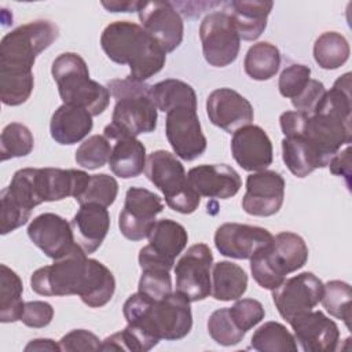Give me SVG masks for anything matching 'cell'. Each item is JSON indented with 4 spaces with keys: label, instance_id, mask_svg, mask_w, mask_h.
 <instances>
[{
    "label": "cell",
    "instance_id": "cell-1",
    "mask_svg": "<svg viewBox=\"0 0 352 352\" xmlns=\"http://www.w3.org/2000/svg\"><path fill=\"white\" fill-rule=\"evenodd\" d=\"M30 287L34 293L48 297L78 296L91 308L106 305L114 292L113 272L99 260L88 258L77 245L66 256L54 260L52 264L37 268L30 276Z\"/></svg>",
    "mask_w": 352,
    "mask_h": 352
},
{
    "label": "cell",
    "instance_id": "cell-2",
    "mask_svg": "<svg viewBox=\"0 0 352 352\" xmlns=\"http://www.w3.org/2000/svg\"><path fill=\"white\" fill-rule=\"evenodd\" d=\"M190 300L179 292H172L154 301L140 292L131 294L122 307L126 330L136 352L154 348L160 340L176 341L184 338L192 327Z\"/></svg>",
    "mask_w": 352,
    "mask_h": 352
},
{
    "label": "cell",
    "instance_id": "cell-3",
    "mask_svg": "<svg viewBox=\"0 0 352 352\" xmlns=\"http://www.w3.org/2000/svg\"><path fill=\"white\" fill-rule=\"evenodd\" d=\"M100 47L106 56L118 65H128V78L144 82L162 70L165 50L138 23L116 21L104 28Z\"/></svg>",
    "mask_w": 352,
    "mask_h": 352
},
{
    "label": "cell",
    "instance_id": "cell-4",
    "mask_svg": "<svg viewBox=\"0 0 352 352\" xmlns=\"http://www.w3.org/2000/svg\"><path fill=\"white\" fill-rule=\"evenodd\" d=\"M150 87L128 77L113 78L107 82L110 95L116 100L111 122L103 129V135L110 142L120 136L136 138L155 131L158 109L151 98Z\"/></svg>",
    "mask_w": 352,
    "mask_h": 352
},
{
    "label": "cell",
    "instance_id": "cell-5",
    "mask_svg": "<svg viewBox=\"0 0 352 352\" xmlns=\"http://www.w3.org/2000/svg\"><path fill=\"white\" fill-rule=\"evenodd\" d=\"M51 74L65 104L84 107L92 117L102 114L110 103L107 87L89 78L87 62L76 52L58 55L51 66Z\"/></svg>",
    "mask_w": 352,
    "mask_h": 352
},
{
    "label": "cell",
    "instance_id": "cell-6",
    "mask_svg": "<svg viewBox=\"0 0 352 352\" xmlns=\"http://www.w3.org/2000/svg\"><path fill=\"white\" fill-rule=\"evenodd\" d=\"M59 37L58 26L37 19L18 26L0 41V76H33L36 58Z\"/></svg>",
    "mask_w": 352,
    "mask_h": 352
},
{
    "label": "cell",
    "instance_id": "cell-7",
    "mask_svg": "<svg viewBox=\"0 0 352 352\" xmlns=\"http://www.w3.org/2000/svg\"><path fill=\"white\" fill-rule=\"evenodd\" d=\"M253 279L267 290L276 289L286 275L302 268L308 260L305 241L290 231L276 234L272 242L257 250L250 258Z\"/></svg>",
    "mask_w": 352,
    "mask_h": 352
},
{
    "label": "cell",
    "instance_id": "cell-8",
    "mask_svg": "<svg viewBox=\"0 0 352 352\" xmlns=\"http://www.w3.org/2000/svg\"><path fill=\"white\" fill-rule=\"evenodd\" d=\"M91 175L80 169L23 168L14 173L11 183L22 190L34 208L43 202L77 199L85 190Z\"/></svg>",
    "mask_w": 352,
    "mask_h": 352
},
{
    "label": "cell",
    "instance_id": "cell-9",
    "mask_svg": "<svg viewBox=\"0 0 352 352\" xmlns=\"http://www.w3.org/2000/svg\"><path fill=\"white\" fill-rule=\"evenodd\" d=\"M144 172L170 209L182 214H191L198 209L201 195L188 183L184 166L175 154L166 150L153 151L147 157Z\"/></svg>",
    "mask_w": 352,
    "mask_h": 352
},
{
    "label": "cell",
    "instance_id": "cell-10",
    "mask_svg": "<svg viewBox=\"0 0 352 352\" xmlns=\"http://www.w3.org/2000/svg\"><path fill=\"white\" fill-rule=\"evenodd\" d=\"M199 40L204 58L213 67H226L238 58L241 37L231 15L226 11L210 12L202 19Z\"/></svg>",
    "mask_w": 352,
    "mask_h": 352
},
{
    "label": "cell",
    "instance_id": "cell-11",
    "mask_svg": "<svg viewBox=\"0 0 352 352\" xmlns=\"http://www.w3.org/2000/svg\"><path fill=\"white\" fill-rule=\"evenodd\" d=\"M213 254L206 243L191 245L175 265L176 292L191 302L202 301L212 292Z\"/></svg>",
    "mask_w": 352,
    "mask_h": 352
},
{
    "label": "cell",
    "instance_id": "cell-12",
    "mask_svg": "<svg viewBox=\"0 0 352 352\" xmlns=\"http://www.w3.org/2000/svg\"><path fill=\"white\" fill-rule=\"evenodd\" d=\"M164 209L162 199L143 187H129L125 192L124 208L118 214V228L129 241L148 236L155 217Z\"/></svg>",
    "mask_w": 352,
    "mask_h": 352
},
{
    "label": "cell",
    "instance_id": "cell-13",
    "mask_svg": "<svg viewBox=\"0 0 352 352\" xmlns=\"http://www.w3.org/2000/svg\"><path fill=\"white\" fill-rule=\"evenodd\" d=\"M165 135L176 157L184 161L197 160L208 146L197 109L188 106H177L166 113Z\"/></svg>",
    "mask_w": 352,
    "mask_h": 352
},
{
    "label": "cell",
    "instance_id": "cell-14",
    "mask_svg": "<svg viewBox=\"0 0 352 352\" xmlns=\"http://www.w3.org/2000/svg\"><path fill=\"white\" fill-rule=\"evenodd\" d=\"M323 282L312 272H301L285 279L272 290L279 315L289 323L294 316L314 309L322 300Z\"/></svg>",
    "mask_w": 352,
    "mask_h": 352
},
{
    "label": "cell",
    "instance_id": "cell-15",
    "mask_svg": "<svg viewBox=\"0 0 352 352\" xmlns=\"http://www.w3.org/2000/svg\"><path fill=\"white\" fill-rule=\"evenodd\" d=\"M148 243L139 250V265H161L172 270L176 257L186 249L188 234L186 228L172 220H157L148 234Z\"/></svg>",
    "mask_w": 352,
    "mask_h": 352
},
{
    "label": "cell",
    "instance_id": "cell-16",
    "mask_svg": "<svg viewBox=\"0 0 352 352\" xmlns=\"http://www.w3.org/2000/svg\"><path fill=\"white\" fill-rule=\"evenodd\" d=\"M138 15L142 28L165 50L175 51L183 41L184 25L180 14L169 1H140Z\"/></svg>",
    "mask_w": 352,
    "mask_h": 352
},
{
    "label": "cell",
    "instance_id": "cell-17",
    "mask_svg": "<svg viewBox=\"0 0 352 352\" xmlns=\"http://www.w3.org/2000/svg\"><path fill=\"white\" fill-rule=\"evenodd\" d=\"M285 198V179L275 170L253 172L246 177V192L242 209L250 216H274L282 208Z\"/></svg>",
    "mask_w": 352,
    "mask_h": 352
},
{
    "label": "cell",
    "instance_id": "cell-18",
    "mask_svg": "<svg viewBox=\"0 0 352 352\" xmlns=\"http://www.w3.org/2000/svg\"><path fill=\"white\" fill-rule=\"evenodd\" d=\"M30 241L50 258L58 260L70 253L76 246L72 224L56 213H41L28 226Z\"/></svg>",
    "mask_w": 352,
    "mask_h": 352
},
{
    "label": "cell",
    "instance_id": "cell-19",
    "mask_svg": "<svg viewBox=\"0 0 352 352\" xmlns=\"http://www.w3.org/2000/svg\"><path fill=\"white\" fill-rule=\"evenodd\" d=\"M272 239L274 235L267 228L241 223H224L214 232V246L220 254L238 260L250 258Z\"/></svg>",
    "mask_w": 352,
    "mask_h": 352
},
{
    "label": "cell",
    "instance_id": "cell-20",
    "mask_svg": "<svg viewBox=\"0 0 352 352\" xmlns=\"http://www.w3.org/2000/svg\"><path fill=\"white\" fill-rule=\"evenodd\" d=\"M289 324L304 352H333L340 341L337 323L322 311H308L294 316Z\"/></svg>",
    "mask_w": 352,
    "mask_h": 352
},
{
    "label": "cell",
    "instance_id": "cell-21",
    "mask_svg": "<svg viewBox=\"0 0 352 352\" xmlns=\"http://www.w3.org/2000/svg\"><path fill=\"white\" fill-rule=\"evenodd\" d=\"M206 114L213 125L228 133L252 124L254 118L252 103L231 88H217L209 94Z\"/></svg>",
    "mask_w": 352,
    "mask_h": 352
},
{
    "label": "cell",
    "instance_id": "cell-22",
    "mask_svg": "<svg viewBox=\"0 0 352 352\" xmlns=\"http://www.w3.org/2000/svg\"><path fill=\"white\" fill-rule=\"evenodd\" d=\"M231 153L235 162L248 172L265 170L274 160L272 143L267 132L258 125H245L231 138Z\"/></svg>",
    "mask_w": 352,
    "mask_h": 352
},
{
    "label": "cell",
    "instance_id": "cell-23",
    "mask_svg": "<svg viewBox=\"0 0 352 352\" xmlns=\"http://www.w3.org/2000/svg\"><path fill=\"white\" fill-rule=\"evenodd\" d=\"M187 180L201 197L206 198L228 199L242 187L239 173L226 164L194 166L188 170Z\"/></svg>",
    "mask_w": 352,
    "mask_h": 352
},
{
    "label": "cell",
    "instance_id": "cell-24",
    "mask_svg": "<svg viewBox=\"0 0 352 352\" xmlns=\"http://www.w3.org/2000/svg\"><path fill=\"white\" fill-rule=\"evenodd\" d=\"M72 230L76 243L87 253H95L103 243L109 228L110 214L106 206L98 204H82L73 216Z\"/></svg>",
    "mask_w": 352,
    "mask_h": 352
},
{
    "label": "cell",
    "instance_id": "cell-25",
    "mask_svg": "<svg viewBox=\"0 0 352 352\" xmlns=\"http://www.w3.org/2000/svg\"><path fill=\"white\" fill-rule=\"evenodd\" d=\"M94 126L92 116L84 107L73 104L59 106L50 121L51 138L63 146L81 142Z\"/></svg>",
    "mask_w": 352,
    "mask_h": 352
},
{
    "label": "cell",
    "instance_id": "cell-26",
    "mask_svg": "<svg viewBox=\"0 0 352 352\" xmlns=\"http://www.w3.org/2000/svg\"><path fill=\"white\" fill-rule=\"evenodd\" d=\"M227 6L239 37L246 41H253L265 30L274 3L270 0H235L227 3Z\"/></svg>",
    "mask_w": 352,
    "mask_h": 352
},
{
    "label": "cell",
    "instance_id": "cell-27",
    "mask_svg": "<svg viewBox=\"0 0 352 352\" xmlns=\"http://www.w3.org/2000/svg\"><path fill=\"white\" fill-rule=\"evenodd\" d=\"M111 154L109 158L110 170L121 179L139 176L146 168V147L132 136H120L113 140Z\"/></svg>",
    "mask_w": 352,
    "mask_h": 352
},
{
    "label": "cell",
    "instance_id": "cell-28",
    "mask_svg": "<svg viewBox=\"0 0 352 352\" xmlns=\"http://www.w3.org/2000/svg\"><path fill=\"white\" fill-rule=\"evenodd\" d=\"M248 289V275L242 267L231 261H219L212 265L210 296L217 301L241 298Z\"/></svg>",
    "mask_w": 352,
    "mask_h": 352
},
{
    "label": "cell",
    "instance_id": "cell-29",
    "mask_svg": "<svg viewBox=\"0 0 352 352\" xmlns=\"http://www.w3.org/2000/svg\"><path fill=\"white\" fill-rule=\"evenodd\" d=\"M282 160L296 177H305L315 169L327 166L316 150L300 136L282 139Z\"/></svg>",
    "mask_w": 352,
    "mask_h": 352
},
{
    "label": "cell",
    "instance_id": "cell-30",
    "mask_svg": "<svg viewBox=\"0 0 352 352\" xmlns=\"http://www.w3.org/2000/svg\"><path fill=\"white\" fill-rule=\"evenodd\" d=\"M23 285L19 275L7 267L0 264V322L14 323L21 320L25 302L22 300Z\"/></svg>",
    "mask_w": 352,
    "mask_h": 352
},
{
    "label": "cell",
    "instance_id": "cell-31",
    "mask_svg": "<svg viewBox=\"0 0 352 352\" xmlns=\"http://www.w3.org/2000/svg\"><path fill=\"white\" fill-rule=\"evenodd\" d=\"M280 66V52L276 45L268 41L253 44L243 60L245 73L256 81H265L272 78Z\"/></svg>",
    "mask_w": 352,
    "mask_h": 352
},
{
    "label": "cell",
    "instance_id": "cell-32",
    "mask_svg": "<svg viewBox=\"0 0 352 352\" xmlns=\"http://www.w3.org/2000/svg\"><path fill=\"white\" fill-rule=\"evenodd\" d=\"M151 98L158 110L168 113L177 106L197 109V94L194 88L176 78H166L150 87Z\"/></svg>",
    "mask_w": 352,
    "mask_h": 352
},
{
    "label": "cell",
    "instance_id": "cell-33",
    "mask_svg": "<svg viewBox=\"0 0 352 352\" xmlns=\"http://www.w3.org/2000/svg\"><path fill=\"white\" fill-rule=\"evenodd\" d=\"M348 40L338 32L322 33L314 44V59L324 70L341 67L349 58Z\"/></svg>",
    "mask_w": 352,
    "mask_h": 352
},
{
    "label": "cell",
    "instance_id": "cell-34",
    "mask_svg": "<svg viewBox=\"0 0 352 352\" xmlns=\"http://www.w3.org/2000/svg\"><path fill=\"white\" fill-rule=\"evenodd\" d=\"M250 348L260 352H297L294 336L279 322H265L252 336Z\"/></svg>",
    "mask_w": 352,
    "mask_h": 352
},
{
    "label": "cell",
    "instance_id": "cell-35",
    "mask_svg": "<svg viewBox=\"0 0 352 352\" xmlns=\"http://www.w3.org/2000/svg\"><path fill=\"white\" fill-rule=\"evenodd\" d=\"M34 147V138L30 129L21 122L6 125L0 136V157L1 161L11 158L26 157Z\"/></svg>",
    "mask_w": 352,
    "mask_h": 352
},
{
    "label": "cell",
    "instance_id": "cell-36",
    "mask_svg": "<svg viewBox=\"0 0 352 352\" xmlns=\"http://www.w3.org/2000/svg\"><path fill=\"white\" fill-rule=\"evenodd\" d=\"M351 300L352 290L349 283L342 280H329L323 285L322 305L336 319H341L346 329H351Z\"/></svg>",
    "mask_w": 352,
    "mask_h": 352
},
{
    "label": "cell",
    "instance_id": "cell-37",
    "mask_svg": "<svg viewBox=\"0 0 352 352\" xmlns=\"http://www.w3.org/2000/svg\"><path fill=\"white\" fill-rule=\"evenodd\" d=\"M206 327L212 340L223 346H234L239 344L246 334L236 326L228 308H220L212 312Z\"/></svg>",
    "mask_w": 352,
    "mask_h": 352
},
{
    "label": "cell",
    "instance_id": "cell-38",
    "mask_svg": "<svg viewBox=\"0 0 352 352\" xmlns=\"http://www.w3.org/2000/svg\"><path fill=\"white\" fill-rule=\"evenodd\" d=\"M110 154V140L104 135H92L78 146L74 154V160L81 168L94 170L106 165V162H109Z\"/></svg>",
    "mask_w": 352,
    "mask_h": 352
},
{
    "label": "cell",
    "instance_id": "cell-39",
    "mask_svg": "<svg viewBox=\"0 0 352 352\" xmlns=\"http://www.w3.org/2000/svg\"><path fill=\"white\" fill-rule=\"evenodd\" d=\"M140 270L138 292L154 301H160L172 293L170 270L161 265H144Z\"/></svg>",
    "mask_w": 352,
    "mask_h": 352
},
{
    "label": "cell",
    "instance_id": "cell-40",
    "mask_svg": "<svg viewBox=\"0 0 352 352\" xmlns=\"http://www.w3.org/2000/svg\"><path fill=\"white\" fill-rule=\"evenodd\" d=\"M117 194H118L117 180L110 175L98 173V175H91L84 192L76 201L80 205L98 204L107 208L114 204Z\"/></svg>",
    "mask_w": 352,
    "mask_h": 352
},
{
    "label": "cell",
    "instance_id": "cell-41",
    "mask_svg": "<svg viewBox=\"0 0 352 352\" xmlns=\"http://www.w3.org/2000/svg\"><path fill=\"white\" fill-rule=\"evenodd\" d=\"M311 80V69L305 65H290L285 67L279 76L278 88L283 98H297Z\"/></svg>",
    "mask_w": 352,
    "mask_h": 352
},
{
    "label": "cell",
    "instance_id": "cell-42",
    "mask_svg": "<svg viewBox=\"0 0 352 352\" xmlns=\"http://www.w3.org/2000/svg\"><path fill=\"white\" fill-rule=\"evenodd\" d=\"M228 309L236 326L245 333L253 329L265 316L263 304L254 298H238V301Z\"/></svg>",
    "mask_w": 352,
    "mask_h": 352
},
{
    "label": "cell",
    "instance_id": "cell-43",
    "mask_svg": "<svg viewBox=\"0 0 352 352\" xmlns=\"http://www.w3.org/2000/svg\"><path fill=\"white\" fill-rule=\"evenodd\" d=\"M100 340L96 334L85 329H76L59 340L60 351L65 352H88L100 351Z\"/></svg>",
    "mask_w": 352,
    "mask_h": 352
},
{
    "label": "cell",
    "instance_id": "cell-44",
    "mask_svg": "<svg viewBox=\"0 0 352 352\" xmlns=\"http://www.w3.org/2000/svg\"><path fill=\"white\" fill-rule=\"evenodd\" d=\"M54 308L47 301H28L25 302L21 322L33 329H43L52 322Z\"/></svg>",
    "mask_w": 352,
    "mask_h": 352
},
{
    "label": "cell",
    "instance_id": "cell-45",
    "mask_svg": "<svg viewBox=\"0 0 352 352\" xmlns=\"http://www.w3.org/2000/svg\"><path fill=\"white\" fill-rule=\"evenodd\" d=\"M324 92H326V88H324L323 82L319 80L311 78L308 85L305 87V89L297 98L292 99V104L296 109V111L311 116L314 113L316 104L324 95Z\"/></svg>",
    "mask_w": 352,
    "mask_h": 352
},
{
    "label": "cell",
    "instance_id": "cell-46",
    "mask_svg": "<svg viewBox=\"0 0 352 352\" xmlns=\"http://www.w3.org/2000/svg\"><path fill=\"white\" fill-rule=\"evenodd\" d=\"M330 172L336 176H342L346 182V186H349L351 179V146L346 144V147L342 151H338L329 162Z\"/></svg>",
    "mask_w": 352,
    "mask_h": 352
},
{
    "label": "cell",
    "instance_id": "cell-47",
    "mask_svg": "<svg viewBox=\"0 0 352 352\" xmlns=\"http://www.w3.org/2000/svg\"><path fill=\"white\" fill-rule=\"evenodd\" d=\"M140 1H102V6L110 12H138Z\"/></svg>",
    "mask_w": 352,
    "mask_h": 352
},
{
    "label": "cell",
    "instance_id": "cell-48",
    "mask_svg": "<svg viewBox=\"0 0 352 352\" xmlns=\"http://www.w3.org/2000/svg\"><path fill=\"white\" fill-rule=\"evenodd\" d=\"M23 349L26 352L28 351H52V352H55V351H60V346H59V342L56 344L51 338H34Z\"/></svg>",
    "mask_w": 352,
    "mask_h": 352
}]
</instances>
